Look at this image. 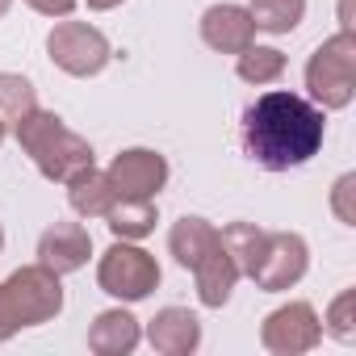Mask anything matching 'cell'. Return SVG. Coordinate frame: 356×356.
I'll use <instances>...</instances> for the list:
<instances>
[{"instance_id": "obj_18", "label": "cell", "mask_w": 356, "mask_h": 356, "mask_svg": "<svg viewBox=\"0 0 356 356\" xmlns=\"http://www.w3.org/2000/svg\"><path fill=\"white\" fill-rule=\"evenodd\" d=\"M252 22L256 30H268V34H289L302 26L306 17V0H252Z\"/></svg>"}, {"instance_id": "obj_15", "label": "cell", "mask_w": 356, "mask_h": 356, "mask_svg": "<svg viewBox=\"0 0 356 356\" xmlns=\"http://www.w3.org/2000/svg\"><path fill=\"white\" fill-rule=\"evenodd\" d=\"M67 202H72V210L80 218H105L109 206L118 202V193H113V185H109L105 172L88 168V172H80V176H72V181H67Z\"/></svg>"}, {"instance_id": "obj_25", "label": "cell", "mask_w": 356, "mask_h": 356, "mask_svg": "<svg viewBox=\"0 0 356 356\" xmlns=\"http://www.w3.org/2000/svg\"><path fill=\"white\" fill-rule=\"evenodd\" d=\"M122 0H88V9H97V13H105V9H118Z\"/></svg>"}, {"instance_id": "obj_10", "label": "cell", "mask_w": 356, "mask_h": 356, "mask_svg": "<svg viewBox=\"0 0 356 356\" xmlns=\"http://www.w3.org/2000/svg\"><path fill=\"white\" fill-rule=\"evenodd\" d=\"M88 256H92V239H88V231H84L80 222H55V227H47L42 239H38V264H47V268L59 273V277L84 268Z\"/></svg>"}, {"instance_id": "obj_20", "label": "cell", "mask_w": 356, "mask_h": 356, "mask_svg": "<svg viewBox=\"0 0 356 356\" xmlns=\"http://www.w3.org/2000/svg\"><path fill=\"white\" fill-rule=\"evenodd\" d=\"M30 109H38V97H34V84L26 76H13V72H0V122H22Z\"/></svg>"}, {"instance_id": "obj_14", "label": "cell", "mask_w": 356, "mask_h": 356, "mask_svg": "<svg viewBox=\"0 0 356 356\" xmlns=\"http://www.w3.org/2000/svg\"><path fill=\"white\" fill-rule=\"evenodd\" d=\"M138 339H143V331H138V318L130 310H105L88 327V348L97 356H126L138 348Z\"/></svg>"}, {"instance_id": "obj_19", "label": "cell", "mask_w": 356, "mask_h": 356, "mask_svg": "<svg viewBox=\"0 0 356 356\" xmlns=\"http://www.w3.org/2000/svg\"><path fill=\"white\" fill-rule=\"evenodd\" d=\"M235 72H239V80H248V84H277L281 76H285V55L277 51V47H248V51H239V63H235Z\"/></svg>"}, {"instance_id": "obj_3", "label": "cell", "mask_w": 356, "mask_h": 356, "mask_svg": "<svg viewBox=\"0 0 356 356\" xmlns=\"http://www.w3.org/2000/svg\"><path fill=\"white\" fill-rule=\"evenodd\" d=\"M306 88L318 109H348L356 97V34L339 30L306 63Z\"/></svg>"}, {"instance_id": "obj_21", "label": "cell", "mask_w": 356, "mask_h": 356, "mask_svg": "<svg viewBox=\"0 0 356 356\" xmlns=\"http://www.w3.org/2000/svg\"><path fill=\"white\" fill-rule=\"evenodd\" d=\"M352 306H356V293L348 289V293H339V298L331 302V314H327L331 335L343 339V343H352V335H356V327H352Z\"/></svg>"}, {"instance_id": "obj_26", "label": "cell", "mask_w": 356, "mask_h": 356, "mask_svg": "<svg viewBox=\"0 0 356 356\" xmlns=\"http://www.w3.org/2000/svg\"><path fill=\"white\" fill-rule=\"evenodd\" d=\"M9 5H13V0H0V17H5V13H9Z\"/></svg>"}, {"instance_id": "obj_9", "label": "cell", "mask_w": 356, "mask_h": 356, "mask_svg": "<svg viewBox=\"0 0 356 356\" xmlns=\"http://www.w3.org/2000/svg\"><path fill=\"white\" fill-rule=\"evenodd\" d=\"M109 185L118 197H155L168 185V159L147 147H130L109 163Z\"/></svg>"}, {"instance_id": "obj_16", "label": "cell", "mask_w": 356, "mask_h": 356, "mask_svg": "<svg viewBox=\"0 0 356 356\" xmlns=\"http://www.w3.org/2000/svg\"><path fill=\"white\" fill-rule=\"evenodd\" d=\"M214 243H218V231L206 218H197V214H185L181 222L172 227V235H168V248H172V256H176L181 268H193Z\"/></svg>"}, {"instance_id": "obj_8", "label": "cell", "mask_w": 356, "mask_h": 356, "mask_svg": "<svg viewBox=\"0 0 356 356\" xmlns=\"http://www.w3.org/2000/svg\"><path fill=\"white\" fill-rule=\"evenodd\" d=\"M318 339H323V323L310 302H289V306L273 310L260 327V343L273 356H302V352L318 348Z\"/></svg>"}, {"instance_id": "obj_17", "label": "cell", "mask_w": 356, "mask_h": 356, "mask_svg": "<svg viewBox=\"0 0 356 356\" xmlns=\"http://www.w3.org/2000/svg\"><path fill=\"white\" fill-rule=\"evenodd\" d=\"M105 222H109V231H113L118 239H143V235L155 231L159 214H155V202H151V197H118V202L109 206Z\"/></svg>"}, {"instance_id": "obj_24", "label": "cell", "mask_w": 356, "mask_h": 356, "mask_svg": "<svg viewBox=\"0 0 356 356\" xmlns=\"http://www.w3.org/2000/svg\"><path fill=\"white\" fill-rule=\"evenodd\" d=\"M13 331H22V327H17V318H13V310H9V302H5V293H0V343H5Z\"/></svg>"}, {"instance_id": "obj_27", "label": "cell", "mask_w": 356, "mask_h": 356, "mask_svg": "<svg viewBox=\"0 0 356 356\" xmlns=\"http://www.w3.org/2000/svg\"><path fill=\"white\" fill-rule=\"evenodd\" d=\"M0 252H5V231H0Z\"/></svg>"}, {"instance_id": "obj_6", "label": "cell", "mask_w": 356, "mask_h": 356, "mask_svg": "<svg viewBox=\"0 0 356 356\" xmlns=\"http://www.w3.org/2000/svg\"><path fill=\"white\" fill-rule=\"evenodd\" d=\"M97 285L109 293V298H122V302H143L155 285H159V264L151 252L134 248L130 239H118L101 264H97Z\"/></svg>"}, {"instance_id": "obj_23", "label": "cell", "mask_w": 356, "mask_h": 356, "mask_svg": "<svg viewBox=\"0 0 356 356\" xmlns=\"http://www.w3.org/2000/svg\"><path fill=\"white\" fill-rule=\"evenodd\" d=\"M26 5H30L34 13H42V17H72L76 0H26Z\"/></svg>"}, {"instance_id": "obj_13", "label": "cell", "mask_w": 356, "mask_h": 356, "mask_svg": "<svg viewBox=\"0 0 356 356\" xmlns=\"http://www.w3.org/2000/svg\"><path fill=\"white\" fill-rule=\"evenodd\" d=\"M193 277H197V298H202V306H210V310H218V306H227V298H231V289H235V281H239V264L231 260V252L222 248V239L193 264Z\"/></svg>"}, {"instance_id": "obj_12", "label": "cell", "mask_w": 356, "mask_h": 356, "mask_svg": "<svg viewBox=\"0 0 356 356\" xmlns=\"http://www.w3.org/2000/svg\"><path fill=\"white\" fill-rule=\"evenodd\" d=\"M147 339H151V348L163 352V356H189V352H197V343H202V323H197V314L185 310V306H163V310L151 318Z\"/></svg>"}, {"instance_id": "obj_5", "label": "cell", "mask_w": 356, "mask_h": 356, "mask_svg": "<svg viewBox=\"0 0 356 356\" xmlns=\"http://www.w3.org/2000/svg\"><path fill=\"white\" fill-rule=\"evenodd\" d=\"M306 264H310V252H306L302 235H293V231H264L248 277L264 293H281V289H289V285H298L306 277Z\"/></svg>"}, {"instance_id": "obj_7", "label": "cell", "mask_w": 356, "mask_h": 356, "mask_svg": "<svg viewBox=\"0 0 356 356\" xmlns=\"http://www.w3.org/2000/svg\"><path fill=\"white\" fill-rule=\"evenodd\" d=\"M47 51H51V63L67 76H97L105 63H109V42L97 26L88 22H59L47 38Z\"/></svg>"}, {"instance_id": "obj_1", "label": "cell", "mask_w": 356, "mask_h": 356, "mask_svg": "<svg viewBox=\"0 0 356 356\" xmlns=\"http://www.w3.org/2000/svg\"><path fill=\"white\" fill-rule=\"evenodd\" d=\"M323 130H327L323 109L285 88L264 92L243 113V147L268 172H289L314 159L323 147Z\"/></svg>"}, {"instance_id": "obj_11", "label": "cell", "mask_w": 356, "mask_h": 356, "mask_svg": "<svg viewBox=\"0 0 356 356\" xmlns=\"http://www.w3.org/2000/svg\"><path fill=\"white\" fill-rule=\"evenodd\" d=\"M202 38L210 51H222V55H239L256 42V22L248 9L239 5H214L202 13Z\"/></svg>"}, {"instance_id": "obj_22", "label": "cell", "mask_w": 356, "mask_h": 356, "mask_svg": "<svg viewBox=\"0 0 356 356\" xmlns=\"http://www.w3.org/2000/svg\"><path fill=\"white\" fill-rule=\"evenodd\" d=\"M352 193H356V176H339V181H335V193H331V206H335V214H339V222H343V227H356Z\"/></svg>"}, {"instance_id": "obj_2", "label": "cell", "mask_w": 356, "mask_h": 356, "mask_svg": "<svg viewBox=\"0 0 356 356\" xmlns=\"http://www.w3.org/2000/svg\"><path fill=\"white\" fill-rule=\"evenodd\" d=\"M17 143H22V151L34 159V168L47 176V181L67 185L72 176L92 168V143L80 138L76 130H67L59 113L30 109L17 122Z\"/></svg>"}, {"instance_id": "obj_28", "label": "cell", "mask_w": 356, "mask_h": 356, "mask_svg": "<svg viewBox=\"0 0 356 356\" xmlns=\"http://www.w3.org/2000/svg\"><path fill=\"white\" fill-rule=\"evenodd\" d=\"M0 143H5V122H0Z\"/></svg>"}, {"instance_id": "obj_4", "label": "cell", "mask_w": 356, "mask_h": 356, "mask_svg": "<svg viewBox=\"0 0 356 356\" xmlns=\"http://www.w3.org/2000/svg\"><path fill=\"white\" fill-rule=\"evenodd\" d=\"M0 293H5L17 327H38V323H51L59 310H63V285H59V273H51L47 264H30V268H17L9 281H0Z\"/></svg>"}]
</instances>
